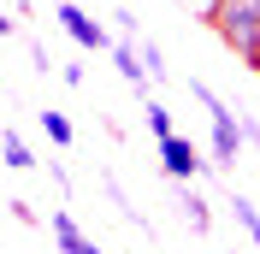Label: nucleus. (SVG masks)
<instances>
[{
  "mask_svg": "<svg viewBox=\"0 0 260 254\" xmlns=\"http://www.w3.org/2000/svg\"><path fill=\"white\" fill-rule=\"evenodd\" d=\"M0 154H6V172H30V166H36L30 142H24L18 130H0Z\"/></svg>",
  "mask_w": 260,
  "mask_h": 254,
  "instance_id": "obj_9",
  "label": "nucleus"
},
{
  "mask_svg": "<svg viewBox=\"0 0 260 254\" xmlns=\"http://www.w3.org/2000/svg\"><path fill=\"white\" fill-rule=\"evenodd\" d=\"M6 207H12V219H18V225H42V219H36V207H30V201H6Z\"/></svg>",
  "mask_w": 260,
  "mask_h": 254,
  "instance_id": "obj_13",
  "label": "nucleus"
},
{
  "mask_svg": "<svg viewBox=\"0 0 260 254\" xmlns=\"http://www.w3.org/2000/svg\"><path fill=\"white\" fill-rule=\"evenodd\" d=\"M225 207H231V219H237V231H243V237H248V242L260 248V207L248 201L243 189H231V201H225Z\"/></svg>",
  "mask_w": 260,
  "mask_h": 254,
  "instance_id": "obj_7",
  "label": "nucleus"
},
{
  "mask_svg": "<svg viewBox=\"0 0 260 254\" xmlns=\"http://www.w3.org/2000/svg\"><path fill=\"white\" fill-rule=\"evenodd\" d=\"M142 118H148V136H154V142H166V136H178V118H172V112H166V107H160L154 95L142 101Z\"/></svg>",
  "mask_w": 260,
  "mask_h": 254,
  "instance_id": "obj_10",
  "label": "nucleus"
},
{
  "mask_svg": "<svg viewBox=\"0 0 260 254\" xmlns=\"http://www.w3.org/2000/svg\"><path fill=\"white\" fill-rule=\"evenodd\" d=\"M36 124L48 130V142H53V148H71V142H77V124H71L59 107H42V112H36Z\"/></svg>",
  "mask_w": 260,
  "mask_h": 254,
  "instance_id": "obj_8",
  "label": "nucleus"
},
{
  "mask_svg": "<svg viewBox=\"0 0 260 254\" xmlns=\"http://www.w3.org/2000/svg\"><path fill=\"white\" fill-rule=\"evenodd\" d=\"M53 24H59L65 36H71V42H77L83 53H113V24H101L95 12H83L77 0H53Z\"/></svg>",
  "mask_w": 260,
  "mask_h": 254,
  "instance_id": "obj_3",
  "label": "nucleus"
},
{
  "mask_svg": "<svg viewBox=\"0 0 260 254\" xmlns=\"http://www.w3.org/2000/svg\"><path fill=\"white\" fill-rule=\"evenodd\" d=\"M231 254H237V248H231Z\"/></svg>",
  "mask_w": 260,
  "mask_h": 254,
  "instance_id": "obj_16",
  "label": "nucleus"
},
{
  "mask_svg": "<svg viewBox=\"0 0 260 254\" xmlns=\"http://www.w3.org/2000/svg\"><path fill=\"white\" fill-rule=\"evenodd\" d=\"M207 30L231 48V59H243L248 71H260V0H219Z\"/></svg>",
  "mask_w": 260,
  "mask_h": 254,
  "instance_id": "obj_2",
  "label": "nucleus"
},
{
  "mask_svg": "<svg viewBox=\"0 0 260 254\" xmlns=\"http://www.w3.org/2000/svg\"><path fill=\"white\" fill-rule=\"evenodd\" d=\"M89 254H107V248H101V242H95V248H89Z\"/></svg>",
  "mask_w": 260,
  "mask_h": 254,
  "instance_id": "obj_15",
  "label": "nucleus"
},
{
  "mask_svg": "<svg viewBox=\"0 0 260 254\" xmlns=\"http://www.w3.org/2000/svg\"><path fill=\"white\" fill-rule=\"evenodd\" d=\"M101 189L113 195V207H118V219H124V225H136L142 237H154V225H148V213H136V201H130V195H124V183H118L113 172H101Z\"/></svg>",
  "mask_w": 260,
  "mask_h": 254,
  "instance_id": "obj_6",
  "label": "nucleus"
},
{
  "mask_svg": "<svg viewBox=\"0 0 260 254\" xmlns=\"http://www.w3.org/2000/svg\"><path fill=\"white\" fill-rule=\"evenodd\" d=\"M183 6H189V12L201 18V24H207V18H213V6H219V0H183Z\"/></svg>",
  "mask_w": 260,
  "mask_h": 254,
  "instance_id": "obj_14",
  "label": "nucleus"
},
{
  "mask_svg": "<svg viewBox=\"0 0 260 254\" xmlns=\"http://www.w3.org/2000/svg\"><path fill=\"white\" fill-rule=\"evenodd\" d=\"M48 177H53V183H59V195L71 189V172H65V160H48Z\"/></svg>",
  "mask_w": 260,
  "mask_h": 254,
  "instance_id": "obj_12",
  "label": "nucleus"
},
{
  "mask_svg": "<svg viewBox=\"0 0 260 254\" xmlns=\"http://www.w3.org/2000/svg\"><path fill=\"white\" fill-rule=\"evenodd\" d=\"M172 189H178V213H183V225H189L195 237H207V231H213V207L201 201V189H195V183H172Z\"/></svg>",
  "mask_w": 260,
  "mask_h": 254,
  "instance_id": "obj_5",
  "label": "nucleus"
},
{
  "mask_svg": "<svg viewBox=\"0 0 260 254\" xmlns=\"http://www.w3.org/2000/svg\"><path fill=\"white\" fill-rule=\"evenodd\" d=\"M154 148H160V172L172 177V183H195V177L213 166V160H201V148H195L183 130H178V136H166V142H154Z\"/></svg>",
  "mask_w": 260,
  "mask_h": 254,
  "instance_id": "obj_4",
  "label": "nucleus"
},
{
  "mask_svg": "<svg viewBox=\"0 0 260 254\" xmlns=\"http://www.w3.org/2000/svg\"><path fill=\"white\" fill-rule=\"evenodd\" d=\"M59 83H65V89H83V83H89V71H83V65H59Z\"/></svg>",
  "mask_w": 260,
  "mask_h": 254,
  "instance_id": "obj_11",
  "label": "nucleus"
},
{
  "mask_svg": "<svg viewBox=\"0 0 260 254\" xmlns=\"http://www.w3.org/2000/svg\"><path fill=\"white\" fill-rule=\"evenodd\" d=\"M189 95L201 101V112H207V148H213V166H219V172H237V160H243V148H248L243 107H231L225 95H213L201 77H189Z\"/></svg>",
  "mask_w": 260,
  "mask_h": 254,
  "instance_id": "obj_1",
  "label": "nucleus"
}]
</instances>
